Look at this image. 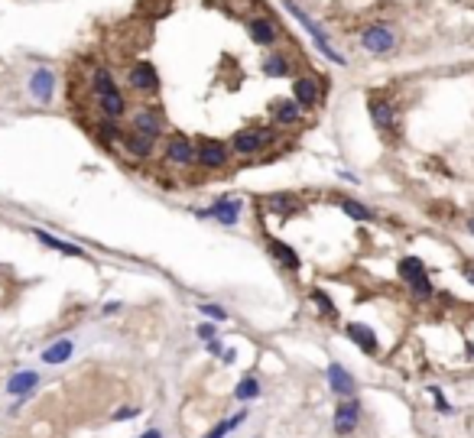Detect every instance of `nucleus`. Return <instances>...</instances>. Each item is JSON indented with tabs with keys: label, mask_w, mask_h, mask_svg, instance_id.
<instances>
[{
	"label": "nucleus",
	"mask_w": 474,
	"mask_h": 438,
	"mask_svg": "<svg viewBox=\"0 0 474 438\" xmlns=\"http://www.w3.org/2000/svg\"><path fill=\"white\" fill-rule=\"evenodd\" d=\"M276 133L270 127H244V130H237L234 140H231V150L237 156H257L263 153L270 143H273Z\"/></svg>",
	"instance_id": "obj_1"
},
{
	"label": "nucleus",
	"mask_w": 474,
	"mask_h": 438,
	"mask_svg": "<svg viewBox=\"0 0 474 438\" xmlns=\"http://www.w3.org/2000/svg\"><path fill=\"white\" fill-rule=\"evenodd\" d=\"M228 159H231L228 143H221V140H214V137H199V143H195V166L214 172V169H224Z\"/></svg>",
	"instance_id": "obj_2"
},
{
	"label": "nucleus",
	"mask_w": 474,
	"mask_h": 438,
	"mask_svg": "<svg viewBox=\"0 0 474 438\" xmlns=\"http://www.w3.org/2000/svg\"><path fill=\"white\" fill-rule=\"evenodd\" d=\"M162 159H166L169 166L185 169V166L195 162V143H192L185 133H169L166 143H162Z\"/></svg>",
	"instance_id": "obj_3"
},
{
	"label": "nucleus",
	"mask_w": 474,
	"mask_h": 438,
	"mask_svg": "<svg viewBox=\"0 0 474 438\" xmlns=\"http://www.w3.org/2000/svg\"><path fill=\"white\" fill-rule=\"evenodd\" d=\"M360 415H364V409H360V403L354 400V396H351V400H341V403H338V409H335V419H331L335 435L338 438L354 435L358 425H360Z\"/></svg>",
	"instance_id": "obj_4"
},
{
	"label": "nucleus",
	"mask_w": 474,
	"mask_h": 438,
	"mask_svg": "<svg viewBox=\"0 0 474 438\" xmlns=\"http://www.w3.org/2000/svg\"><path fill=\"white\" fill-rule=\"evenodd\" d=\"M360 46H364V52H370V55H387L393 46H397V36H393V30L387 23H374V26H368V30L360 33Z\"/></svg>",
	"instance_id": "obj_5"
},
{
	"label": "nucleus",
	"mask_w": 474,
	"mask_h": 438,
	"mask_svg": "<svg viewBox=\"0 0 474 438\" xmlns=\"http://www.w3.org/2000/svg\"><path fill=\"white\" fill-rule=\"evenodd\" d=\"M199 218H214L218 224H224V228H234L237 221H241V215H244V198H218L211 208H205V211H195Z\"/></svg>",
	"instance_id": "obj_6"
},
{
	"label": "nucleus",
	"mask_w": 474,
	"mask_h": 438,
	"mask_svg": "<svg viewBox=\"0 0 474 438\" xmlns=\"http://www.w3.org/2000/svg\"><path fill=\"white\" fill-rule=\"evenodd\" d=\"M325 380H329V390L335 393V396H341V400H351L354 393H358V380H354V374L348 367H341L338 361H331L329 367H325Z\"/></svg>",
	"instance_id": "obj_7"
},
{
	"label": "nucleus",
	"mask_w": 474,
	"mask_h": 438,
	"mask_svg": "<svg viewBox=\"0 0 474 438\" xmlns=\"http://www.w3.org/2000/svg\"><path fill=\"white\" fill-rule=\"evenodd\" d=\"M131 130L143 133V137H150V140H160L162 133H166V120H162V114L156 108H140V111H133V117H131Z\"/></svg>",
	"instance_id": "obj_8"
},
{
	"label": "nucleus",
	"mask_w": 474,
	"mask_h": 438,
	"mask_svg": "<svg viewBox=\"0 0 474 438\" xmlns=\"http://www.w3.org/2000/svg\"><path fill=\"white\" fill-rule=\"evenodd\" d=\"M292 101H296L299 108H319V101H321V85H319V78L315 75H296L292 78Z\"/></svg>",
	"instance_id": "obj_9"
},
{
	"label": "nucleus",
	"mask_w": 474,
	"mask_h": 438,
	"mask_svg": "<svg viewBox=\"0 0 474 438\" xmlns=\"http://www.w3.org/2000/svg\"><path fill=\"white\" fill-rule=\"evenodd\" d=\"M127 82H131V88L140 91V94L160 91V75H156V69L150 65V62H133L131 72H127Z\"/></svg>",
	"instance_id": "obj_10"
},
{
	"label": "nucleus",
	"mask_w": 474,
	"mask_h": 438,
	"mask_svg": "<svg viewBox=\"0 0 474 438\" xmlns=\"http://www.w3.org/2000/svg\"><path fill=\"white\" fill-rule=\"evenodd\" d=\"M368 111H370V120H374V127L380 133H387V137H393V133H397V111H393L390 101L374 98V94H370Z\"/></svg>",
	"instance_id": "obj_11"
},
{
	"label": "nucleus",
	"mask_w": 474,
	"mask_h": 438,
	"mask_svg": "<svg viewBox=\"0 0 474 438\" xmlns=\"http://www.w3.org/2000/svg\"><path fill=\"white\" fill-rule=\"evenodd\" d=\"M39 383H43V374H39V370H16V374H10L4 393L13 396V400H20V396H33V393L39 390Z\"/></svg>",
	"instance_id": "obj_12"
},
{
	"label": "nucleus",
	"mask_w": 474,
	"mask_h": 438,
	"mask_svg": "<svg viewBox=\"0 0 474 438\" xmlns=\"http://www.w3.org/2000/svg\"><path fill=\"white\" fill-rule=\"evenodd\" d=\"M344 335L354 341V344L360 347V351L368 354V357H374L377 351H380V341H377L374 328H368V325H360V322H348L344 325Z\"/></svg>",
	"instance_id": "obj_13"
},
{
	"label": "nucleus",
	"mask_w": 474,
	"mask_h": 438,
	"mask_svg": "<svg viewBox=\"0 0 474 438\" xmlns=\"http://www.w3.org/2000/svg\"><path fill=\"white\" fill-rule=\"evenodd\" d=\"M30 94L39 101V104H49L53 101V94H55V75H53V69H36L30 75Z\"/></svg>",
	"instance_id": "obj_14"
},
{
	"label": "nucleus",
	"mask_w": 474,
	"mask_h": 438,
	"mask_svg": "<svg viewBox=\"0 0 474 438\" xmlns=\"http://www.w3.org/2000/svg\"><path fill=\"white\" fill-rule=\"evenodd\" d=\"M247 33H250V39L257 46H273L276 39H280V26L270 16H253L250 23H247Z\"/></svg>",
	"instance_id": "obj_15"
},
{
	"label": "nucleus",
	"mask_w": 474,
	"mask_h": 438,
	"mask_svg": "<svg viewBox=\"0 0 474 438\" xmlns=\"http://www.w3.org/2000/svg\"><path fill=\"white\" fill-rule=\"evenodd\" d=\"M121 143H123V150H127V156H133V159H150L156 150V140L143 137V133H137V130H123Z\"/></svg>",
	"instance_id": "obj_16"
},
{
	"label": "nucleus",
	"mask_w": 474,
	"mask_h": 438,
	"mask_svg": "<svg viewBox=\"0 0 474 438\" xmlns=\"http://www.w3.org/2000/svg\"><path fill=\"white\" fill-rule=\"evenodd\" d=\"M72 354H75V341L72 338H59L46 347V351L39 354V361L46 364V367H59V364H69Z\"/></svg>",
	"instance_id": "obj_17"
},
{
	"label": "nucleus",
	"mask_w": 474,
	"mask_h": 438,
	"mask_svg": "<svg viewBox=\"0 0 474 438\" xmlns=\"http://www.w3.org/2000/svg\"><path fill=\"white\" fill-rule=\"evenodd\" d=\"M270 114H273V120L280 123V127H296L299 117H302V108H299L296 101L276 98L273 104H270Z\"/></svg>",
	"instance_id": "obj_18"
},
{
	"label": "nucleus",
	"mask_w": 474,
	"mask_h": 438,
	"mask_svg": "<svg viewBox=\"0 0 474 438\" xmlns=\"http://www.w3.org/2000/svg\"><path fill=\"white\" fill-rule=\"evenodd\" d=\"M33 237L39 240L43 247H49V250H59V254H65V257H75V260H88V254H84L82 247H75V244H69V240H59V237H53L49 231H33Z\"/></svg>",
	"instance_id": "obj_19"
},
{
	"label": "nucleus",
	"mask_w": 474,
	"mask_h": 438,
	"mask_svg": "<svg viewBox=\"0 0 474 438\" xmlns=\"http://www.w3.org/2000/svg\"><path fill=\"white\" fill-rule=\"evenodd\" d=\"M263 205L270 211H276V215H296V211H302V198L292 192H273L263 198Z\"/></svg>",
	"instance_id": "obj_20"
},
{
	"label": "nucleus",
	"mask_w": 474,
	"mask_h": 438,
	"mask_svg": "<svg viewBox=\"0 0 474 438\" xmlns=\"http://www.w3.org/2000/svg\"><path fill=\"white\" fill-rule=\"evenodd\" d=\"M94 101H98L101 117H111V120H121V117L127 114V98H123L121 91L104 94V98H94Z\"/></svg>",
	"instance_id": "obj_21"
},
{
	"label": "nucleus",
	"mask_w": 474,
	"mask_h": 438,
	"mask_svg": "<svg viewBox=\"0 0 474 438\" xmlns=\"http://www.w3.org/2000/svg\"><path fill=\"white\" fill-rule=\"evenodd\" d=\"M267 247H270V254H273V260L280 263V266H286V269H299V254L292 250L290 244H283V240H276V237H270L267 240Z\"/></svg>",
	"instance_id": "obj_22"
},
{
	"label": "nucleus",
	"mask_w": 474,
	"mask_h": 438,
	"mask_svg": "<svg viewBox=\"0 0 474 438\" xmlns=\"http://www.w3.org/2000/svg\"><path fill=\"white\" fill-rule=\"evenodd\" d=\"M260 393H263V386H260V380L253 377V374H247L241 383L234 386V400L241 403V406H247V403H253V400H260Z\"/></svg>",
	"instance_id": "obj_23"
},
{
	"label": "nucleus",
	"mask_w": 474,
	"mask_h": 438,
	"mask_svg": "<svg viewBox=\"0 0 474 438\" xmlns=\"http://www.w3.org/2000/svg\"><path fill=\"white\" fill-rule=\"evenodd\" d=\"M92 91H94V98H104V94H114V91H121V88H117L114 75L107 69H94L92 72Z\"/></svg>",
	"instance_id": "obj_24"
},
{
	"label": "nucleus",
	"mask_w": 474,
	"mask_h": 438,
	"mask_svg": "<svg viewBox=\"0 0 474 438\" xmlns=\"http://www.w3.org/2000/svg\"><path fill=\"white\" fill-rule=\"evenodd\" d=\"M94 130H98V140H101V143H107V146H111V143H121V140H123V127H121L117 120H111V117H101Z\"/></svg>",
	"instance_id": "obj_25"
},
{
	"label": "nucleus",
	"mask_w": 474,
	"mask_h": 438,
	"mask_svg": "<svg viewBox=\"0 0 474 438\" xmlns=\"http://www.w3.org/2000/svg\"><path fill=\"white\" fill-rule=\"evenodd\" d=\"M399 279H403L406 286L413 283V279H419V276H426V263L419 260V257H403V260H399Z\"/></svg>",
	"instance_id": "obj_26"
},
{
	"label": "nucleus",
	"mask_w": 474,
	"mask_h": 438,
	"mask_svg": "<svg viewBox=\"0 0 474 438\" xmlns=\"http://www.w3.org/2000/svg\"><path fill=\"white\" fill-rule=\"evenodd\" d=\"M341 211L348 218H354V221H360V224L374 221V211H370L368 205H360V201H354V198H341Z\"/></svg>",
	"instance_id": "obj_27"
},
{
	"label": "nucleus",
	"mask_w": 474,
	"mask_h": 438,
	"mask_svg": "<svg viewBox=\"0 0 474 438\" xmlns=\"http://www.w3.org/2000/svg\"><path fill=\"white\" fill-rule=\"evenodd\" d=\"M263 72H267L270 78H286L290 75V59H286L283 52H270V59L263 62Z\"/></svg>",
	"instance_id": "obj_28"
},
{
	"label": "nucleus",
	"mask_w": 474,
	"mask_h": 438,
	"mask_svg": "<svg viewBox=\"0 0 474 438\" xmlns=\"http://www.w3.org/2000/svg\"><path fill=\"white\" fill-rule=\"evenodd\" d=\"M309 299L315 302V308H319V312H321L325 318H329V322H335V318H338V308H335V302L329 299V292L312 289V292H309Z\"/></svg>",
	"instance_id": "obj_29"
},
{
	"label": "nucleus",
	"mask_w": 474,
	"mask_h": 438,
	"mask_svg": "<svg viewBox=\"0 0 474 438\" xmlns=\"http://www.w3.org/2000/svg\"><path fill=\"white\" fill-rule=\"evenodd\" d=\"M137 10L146 16H153V20H160V16H166L172 10V0H140Z\"/></svg>",
	"instance_id": "obj_30"
},
{
	"label": "nucleus",
	"mask_w": 474,
	"mask_h": 438,
	"mask_svg": "<svg viewBox=\"0 0 474 438\" xmlns=\"http://www.w3.org/2000/svg\"><path fill=\"white\" fill-rule=\"evenodd\" d=\"M409 292H413V299H419V302L432 299V296H436V286H432L429 273H426V276H419V279H413V283H409Z\"/></svg>",
	"instance_id": "obj_31"
},
{
	"label": "nucleus",
	"mask_w": 474,
	"mask_h": 438,
	"mask_svg": "<svg viewBox=\"0 0 474 438\" xmlns=\"http://www.w3.org/2000/svg\"><path fill=\"white\" fill-rule=\"evenodd\" d=\"M199 312L208 318V322H218V325L228 322V312H224L221 305H214V302H205V305H199Z\"/></svg>",
	"instance_id": "obj_32"
},
{
	"label": "nucleus",
	"mask_w": 474,
	"mask_h": 438,
	"mask_svg": "<svg viewBox=\"0 0 474 438\" xmlns=\"http://www.w3.org/2000/svg\"><path fill=\"white\" fill-rule=\"evenodd\" d=\"M429 396L436 400V409H439V412H442V415H451V406L445 403V396H442V386H429Z\"/></svg>",
	"instance_id": "obj_33"
},
{
	"label": "nucleus",
	"mask_w": 474,
	"mask_h": 438,
	"mask_svg": "<svg viewBox=\"0 0 474 438\" xmlns=\"http://www.w3.org/2000/svg\"><path fill=\"white\" fill-rule=\"evenodd\" d=\"M137 415H140L137 406H121V409H114L111 419H114V422H131V419H137Z\"/></svg>",
	"instance_id": "obj_34"
},
{
	"label": "nucleus",
	"mask_w": 474,
	"mask_h": 438,
	"mask_svg": "<svg viewBox=\"0 0 474 438\" xmlns=\"http://www.w3.org/2000/svg\"><path fill=\"white\" fill-rule=\"evenodd\" d=\"M247 415H250V412H247V406H244V409H237V412H234V415H231V419H228V429L234 432V429H237V425H241V422H247Z\"/></svg>",
	"instance_id": "obj_35"
},
{
	"label": "nucleus",
	"mask_w": 474,
	"mask_h": 438,
	"mask_svg": "<svg viewBox=\"0 0 474 438\" xmlns=\"http://www.w3.org/2000/svg\"><path fill=\"white\" fill-rule=\"evenodd\" d=\"M205 351L208 354H211V357H221V354H224V344H221V341H205Z\"/></svg>",
	"instance_id": "obj_36"
},
{
	"label": "nucleus",
	"mask_w": 474,
	"mask_h": 438,
	"mask_svg": "<svg viewBox=\"0 0 474 438\" xmlns=\"http://www.w3.org/2000/svg\"><path fill=\"white\" fill-rule=\"evenodd\" d=\"M228 432H231V429H228V419H224V422H218V425H214V429L208 432L205 438H224V435H228Z\"/></svg>",
	"instance_id": "obj_37"
},
{
	"label": "nucleus",
	"mask_w": 474,
	"mask_h": 438,
	"mask_svg": "<svg viewBox=\"0 0 474 438\" xmlns=\"http://www.w3.org/2000/svg\"><path fill=\"white\" fill-rule=\"evenodd\" d=\"M214 335H218V328H214V325H199V338L202 341H211Z\"/></svg>",
	"instance_id": "obj_38"
},
{
	"label": "nucleus",
	"mask_w": 474,
	"mask_h": 438,
	"mask_svg": "<svg viewBox=\"0 0 474 438\" xmlns=\"http://www.w3.org/2000/svg\"><path fill=\"white\" fill-rule=\"evenodd\" d=\"M461 273H465V279L474 286V260H465V263H461Z\"/></svg>",
	"instance_id": "obj_39"
},
{
	"label": "nucleus",
	"mask_w": 474,
	"mask_h": 438,
	"mask_svg": "<svg viewBox=\"0 0 474 438\" xmlns=\"http://www.w3.org/2000/svg\"><path fill=\"white\" fill-rule=\"evenodd\" d=\"M121 302H107V305L104 308H101V315H117V312H121Z\"/></svg>",
	"instance_id": "obj_40"
},
{
	"label": "nucleus",
	"mask_w": 474,
	"mask_h": 438,
	"mask_svg": "<svg viewBox=\"0 0 474 438\" xmlns=\"http://www.w3.org/2000/svg\"><path fill=\"white\" fill-rule=\"evenodd\" d=\"M221 361H224V367H228V364H234V361H237V351H234V347H224Z\"/></svg>",
	"instance_id": "obj_41"
},
{
	"label": "nucleus",
	"mask_w": 474,
	"mask_h": 438,
	"mask_svg": "<svg viewBox=\"0 0 474 438\" xmlns=\"http://www.w3.org/2000/svg\"><path fill=\"white\" fill-rule=\"evenodd\" d=\"M140 438H162V432H160V429H146Z\"/></svg>",
	"instance_id": "obj_42"
},
{
	"label": "nucleus",
	"mask_w": 474,
	"mask_h": 438,
	"mask_svg": "<svg viewBox=\"0 0 474 438\" xmlns=\"http://www.w3.org/2000/svg\"><path fill=\"white\" fill-rule=\"evenodd\" d=\"M468 231H471V237H474V218H468Z\"/></svg>",
	"instance_id": "obj_43"
},
{
	"label": "nucleus",
	"mask_w": 474,
	"mask_h": 438,
	"mask_svg": "<svg viewBox=\"0 0 474 438\" xmlns=\"http://www.w3.org/2000/svg\"><path fill=\"white\" fill-rule=\"evenodd\" d=\"M468 354H471V357H474V344H468Z\"/></svg>",
	"instance_id": "obj_44"
}]
</instances>
